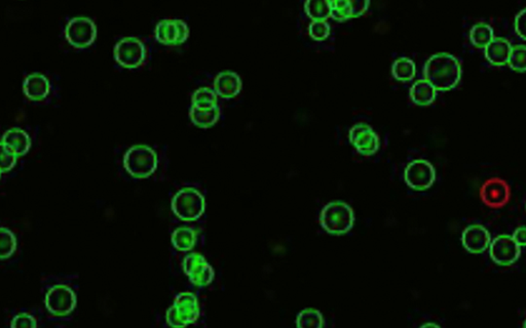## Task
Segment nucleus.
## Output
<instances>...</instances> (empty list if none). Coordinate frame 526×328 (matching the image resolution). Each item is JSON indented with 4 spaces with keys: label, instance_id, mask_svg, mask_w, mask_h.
<instances>
[{
    "label": "nucleus",
    "instance_id": "1",
    "mask_svg": "<svg viewBox=\"0 0 526 328\" xmlns=\"http://www.w3.org/2000/svg\"><path fill=\"white\" fill-rule=\"evenodd\" d=\"M461 72L460 60L448 52H440L430 56L423 69L425 79L437 91H448L456 87L461 80Z\"/></svg>",
    "mask_w": 526,
    "mask_h": 328
},
{
    "label": "nucleus",
    "instance_id": "2",
    "mask_svg": "<svg viewBox=\"0 0 526 328\" xmlns=\"http://www.w3.org/2000/svg\"><path fill=\"white\" fill-rule=\"evenodd\" d=\"M200 314L197 296L191 292H181L175 298L173 306L167 311L166 320L170 327L185 328L195 323Z\"/></svg>",
    "mask_w": 526,
    "mask_h": 328
},
{
    "label": "nucleus",
    "instance_id": "3",
    "mask_svg": "<svg viewBox=\"0 0 526 328\" xmlns=\"http://www.w3.org/2000/svg\"><path fill=\"white\" fill-rule=\"evenodd\" d=\"M125 168L138 179L149 177L158 166V155L149 146L137 144L129 148L124 157Z\"/></svg>",
    "mask_w": 526,
    "mask_h": 328
},
{
    "label": "nucleus",
    "instance_id": "4",
    "mask_svg": "<svg viewBox=\"0 0 526 328\" xmlns=\"http://www.w3.org/2000/svg\"><path fill=\"white\" fill-rule=\"evenodd\" d=\"M353 208L344 201H332L322 210L320 221L322 227L330 234L346 233L354 225Z\"/></svg>",
    "mask_w": 526,
    "mask_h": 328
},
{
    "label": "nucleus",
    "instance_id": "5",
    "mask_svg": "<svg viewBox=\"0 0 526 328\" xmlns=\"http://www.w3.org/2000/svg\"><path fill=\"white\" fill-rule=\"evenodd\" d=\"M204 196L196 188L185 187L179 190L172 199V210L183 221H195L204 212Z\"/></svg>",
    "mask_w": 526,
    "mask_h": 328
},
{
    "label": "nucleus",
    "instance_id": "6",
    "mask_svg": "<svg viewBox=\"0 0 526 328\" xmlns=\"http://www.w3.org/2000/svg\"><path fill=\"white\" fill-rule=\"evenodd\" d=\"M480 199L490 208H504L511 199V187L506 179L492 177L486 179L479 190Z\"/></svg>",
    "mask_w": 526,
    "mask_h": 328
},
{
    "label": "nucleus",
    "instance_id": "7",
    "mask_svg": "<svg viewBox=\"0 0 526 328\" xmlns=\"http://www.w3.org/2000/svg\"><path fill=\"white\" fill-rule=\"evenodd\" d=\"M64 34L67 41L74 47H87L96 39L97 27L89 17L77 16L68 21L64 29Z\"/></svg>",
    "mask_w": 526,
    "mask_h": 328
},
{
    "label": "nucleus",
    "instance_id": "8",
    "mask_svg": "<svg viewBox=\"0 0 526 328\" xmlns=\"http://www.w3.org/2000/svg\"><path fill=\"white\" fill-rule=\"evenodd\" d=\"M114 54L116 60L122 66L135 68L141 65L145 58V45L138 37H123L114 45Z\"/></svg>",
    "mask_w": 526,
    "mask_h": 328
},
{
    "label": "nucleus",
    "instance_id": "9",
    "mask_svg": "<svg viewBox=\"0 0 526 328\" xmlns=\"http://www.w3.org/2000/svg\"><path fill=\"white\" fill-rule=\"evenodd\" d=\"M45 303L54 316H67L76 307V294L68 286L56 285L48 292Z\"/></svg>",
    "mask_w": 526,
    "mask_h": 328
},
{
    "label": "nucleus",
    "instance_id": "10",
    "mask_svg": "<svg viewBox=\"0 0 526 328\" xmlns=\"http://www.w3.org/2000/svg\"><path fill=\"white\" fill-rule=\"evenodd\" d=\"M492 260L500 266H511L521 256V248L508 234L496 236L490 245Z\"/></svg>",
    "mask_w": 526,
    "mask_h": 328
},
{
    "label": "nucleus",
    "instance_id": "11",
    "mask_svg": "<svg viewBox=\"0 0 526 328\" xmlns=\"http://www.w3.org/2000/svg\"><path fill=\"white\" fill-rule=\"evenodd\" d=\"M405 182L409 187L419 191L429 189L436 179L433 164L425 160H415L407 165L404 171Z\"/></svg>",
    "mask_w": 526,
    "mask_h": 328
},
{
    "label": "nucleus",
    "instance_id": "12",
    "mask_svg": "<svg viewBox=\"0 0 526 328\" xmlns=\"http://www.w3.org/2000/svg\"><path fill=\"white\" fill-rule=\"evenodd\" d=\"M183 270L193 285L204 287L214 279V270L206 259L198 252H191L183 261Z\"/></svg>",
    "mask_w": 526,
    "mask_h": 328
},
{
    "label": "nucleus",
    "instance_id": "13",
    "mask_svg": "<svg viewBox=\"0 0 526 328\" xmlns=\"http://www.w3.org/2000/svg\"><path fill=\"white\" fill-rule=\"evenodd\" d=\"M189 34L187 22L178 18L162 19L154 28L156 39L166 45H178L183 43Z\"/></svg>",
    "mask_w": 526,
    "mask_h": 328
},
{
    "label": "nucleus",
    "instance_id": "14",
    "mask_svg": "<svg viewBox=\"0 0 526 328\" xmlns=\"http://www.w3.org/2000/svg\"><path fill=\"white\" fill-rule=\"evenodd\" d=\"M350 141L365 156L372 155L379 150V138L375 129L365 122H358L350 129Z\"/></svg>",
    "mask_w": 526,
    "mask_h": 328
},
{
    "label": "nucleus",
    "instance_id": "15",
    "mask_svg": "<svg viewBox=\"0 0 526 328\" xmlns=\"http://www.w3.org/2000/svg\"><path fill=\"white\" fill-rule=\"evenodd\" d=\"M461 242L471 254H482L490 248L492 237L488 230L481 223H473L463 230Z\"/></svg>",
    "mask_w": 526,
    "mask_h": 328
},
{
    "label": "nucleus",
    "instance_id": "16",
    "mask_svg": "<svg viewBox=\"0 0 526 328\" xmlns=\"http://www.w3.org/2000/svg\"><path fill=\"white\" fill-rule=\"evenodd\" d=\"M369 4V0H330L331 16L340 21L356 18L367 10Z\"/></svg>",
    "mask_w": 526,
    "mask_h": 328
},
{
    "label": "nucleus",
    "instance_id": "17",
    "mask_svg": "<svg viewBox=\"0 0 526 328\" xmlns=\"http://www.w3.org/2000/svg\"><path fill=\"white\" fill-rule=\"evenodd\" d=\"M2 147L14 152L17 156L24 155L31 146L28 133L21 127H12L4 131L1 140Z\"/></svg>",
    "mask_w": 526,
    "mask_h": 328
},
{
    "label": "nucleus",
    "instance_id": "18",
    "mask_svg": "<svg viewBox=\"0 0 526 328\" xmlns=\"http://www.w3.org/2000/svg\"><path fill=\"white\" fill-rule=\"evenodd\" d=\"M51 89V83L45 75L41 72H33L27 75L23 81V91L31 100H43L47 97Z\"/></svg>",
    "mask_w": 526,
    "mask_h": 328
},
{
    "label": "nucleus",
    "instance_id": "19",
    "mask_svg": "<svg viewBox=\"0 0 526 328\" xmlns=\"http://www.w3.org/2000/svg\"><path fill=\"white\" fill-rule=\"evenodd\" d=\"M214 89L215 91L222 97H233L241 91V77L235 71H221L215 77Z\"/></svg>",
    "mask_w": 526,
    "mask_h": 328
},
{
    "label": "nucleus",
    "instance_id": "20",
    "mask_svg": "<svg viewBox=\"0 0 526 328\" xmlns=\"http://www.w3.org/2000/svg\"><path fill=\"white\" fill-rule=\"evenodd\" d=\"M513 45L506 37H494L485 47L484 54L490 62L496 65H504L509 62Z\"/></svg>",
    "mask_w": 526,
    "mask_h": 328
},
{
    "label": "nucleus",
    "instance_id": "21",
    "mask_svg": "<svg viewBox=\"0 0 526 328\" xmlns=\"http://www.w3.org/2000/svg\"><path fill=\"white\" fill-rule=\"evenodd\" d=\"M437 95V89L427 79H417L410 89V97L419 105L432 103Z\"/></svg>",
    "mask_w": 526,
    "mask_h": 328
},
{
    "label": "nucleus",
    "instance_id": "22",
    "mask_svg": "<svg viewBox=\"0 0 526 328\" xmlns=\"http://www.w3.org/2000/svg\"><path fill=\"white\" fill-rule=\"evenodd\" d=\"M172 244L179 252H189L197 242V233L193 228L182 226L173 232Z\"/></svg>",
    "mask_w": 526,
    "mask_h": 328
},
{
    "label": "nucleus",
    "instance_id": "23",
    "mask_svg": "<svg viewBox=\"0 0 526 328\" xmlns=\"http://www.w3.org/2000/svg\"><path fill=\"white\" fill-rule=\"evenodd\" d=\"M189 116L193 123L198 127H208L214 124L220 116V108L218 105L210 108H200L191 105Z\"/></svg>",
    "mask_w": 526,
    "mask_h": 328
},
{
    "label": "nucleus",
    "instance_id": "24",
    "mask_svg": "<svg viewBox=\"0 0 526 328\" xmlns=\"http://www.w3.org/2000/svg\"><path fill=\"white\" fill-rule=\"evenodd\" d=\"M470 39L477 47H485L494 39V28L488 23H476L470 30Z\"/></svg>",
    "mask_w": 526,
    "mask_h": 328
},
{
    "label": "nucleus",
    "instance_id": "25",
    "mask_svg": "<svg viewBox=\"0 0 526 328\" xmlns=\"http://www.w3.org/2000/svg\"><path fill=\"white\" fill-rule=\"evenodd\" d=\"M296 325L297 328H323L324 318L317 309H304L298 314Z\"/></svg>",
    "mask_w": 526,
    "mask_h": 328
},
{
    "label": "nucleus",
    "instance_id": "26",
    "mask_svg": "<svg viewBox=\"0 0 526 328\" xmlns=\"http://www.w3.org/2000/svg\"><path fill=\"white\" fill-rule=\"evenodd\" d=\"M394 76L399 80H410L414 76L417 67L413 60L408 56H400L394 61L392 67Z\"/></svg>",
    "mask_w": 526,
    "mask_h": 328
},
{
    "label": "nucleus",
    "instance_id": "27",
    "mask_svg": "<svg viewBox=\"0 0 526 328\" xmlns=\"http://www.w3.org/2000/svg\"><path fill=\"white\" fill-rule=\"evenodd\" d=\"M191 105L200 108H210L217 105V93L209 87H200L191 96Z\"/></svg>",
    "mask_w": 526,
    "mask_h": 328
},
{
    "label": "nucleus",
    "instance_id": "28",
    "mask_svg": "<svg viewBox=\"0 0 526 328\" xmlns=\"http://www.w3.org/2000/svg\"><path fill=\"white\" fill-rule=\"evenodd\" d=\"M304 8L314 20H326L331 14V6L327 0H306Z\"/></svg>",
    "mask_w": 526,
    "mask_h": 328
},
{
    "label": "nucleus",
    "instance_id": "29",
    "mask_svg": "<svg viewBox=\"0 0 526 328\" xmlns=\"http://www.w3.org/2000/svg\"><path fill=\"white\" fill-rule=\"evenodd\" d=\"M509 64L515 70H526V45L517 43L512 47Z\"/></svg>",
    "mask_w": 526,
    "mask_h": 328
},
{
    "label": "nucleus",
    "instance_id": "30",
    "mask_svg": "<svg viewBox=\"0 0 526 328\" xmlns=\"http://www.w3.org/2000/svg\"><path fill=\"white\" fill-rule=\"evenodd\" d=\"M17 248L16 236L8 228H1V259L10 258Z\"/></svg>",
    "mask_w": 526,
    "mask_h": 328
},
{
    "label": "nucleus",
    "instance_id": "31",
    "mask_svg": "<svg viewBox=\"0 0 526 328\" xmlns=\"http://www.w3.org/2000/svg\"><path fill=\"white\" fill-rule=\"evenodd\" d=\"M311 36L317 41H323L330 33V25L326 20H314L308 27Z\"/></svg>",
    "mask_w": 526,
    "mask_h": 328
},
{
    "label": "nucleus",
    "instance_id": "32",
    "mask_svg": "<svg viewBox=\"0 0 526 328\" xmlns=\"http://www.w3.org/2000/svg\"><path fill=\"white\" fill-rule=\"evenodd\" d=\"M10 328H37L36 319L26 313H21L14 317Z\"/></svg>",
    "mask_w": 526,
    "mask_h": 328
},
{
    "label": "nucleus",
    "instance_id": "33",
    "mask_svg": "<svg viewBox=\"0 0 526 328\" xmlns=\"http://www.w3.org/2000/svg\"><path fill=\"white\" fill-rule=\"evenodd\" d=\"M17 158L18 156L14 152L10 151L1 146V173L10 171L12 166L16 164Z\"/></svg>",
    "mask_w": 526,
    "mask_h": 328
},
{
    "label": "nucleus",
    "instance_id": "34",
    "mask_svg": "<svg viewBox=\"0 0 526 328\" xmlns=\"http://www.w3.org/2000/svg\"><path fill=\"white\" fill-rule=\"evenodd\" d=\"M515 29L519 36L526 39V8H523L515 17Z\"/></svg>",
    "mask_w": 526,
    "mask_h": 328
},
{
    "label": "nucleus",
    "instance_id": "35",
    "mask_svg": "<svg viewBox=\"0 0 526 328\" xmlns=\"http://www.w3.org/2000/svg\"><path fill=\"white\" fill-rule=\"evenodd\" d=\"M519 246H526V226L517 228L512 236Z\"/></svg>",
    "mask_w": 526,
    "mask_h": 328
},
{
    "label": "nucleus",
    "instance_id": "36",
    "mask_svg": "<svg viewBox=\"0 0 526 328\" xmlns=\"http://www.w3.org/2000/svg\"><path fill=\"white\" fill-rule=\"evenodd\" d=\"M421 328H441L439 327V325H436V323L433 322H428L425 323V325H421Z\"/></svg>",
    "mask_w": 526,
    "mask_h": 328
},
{
    "label": "nucleus",
    "instance_id": "37",
    "mask_svg": "<svg viewBox=\"0 0 526 328\" xmlns=\"http://www.w3.org/2000/svg\"><path fill=\"white\" fill-rule=\"evenodd\" d=\"M523 328H526V320L525 321V323H523Z\"/></svg>",
    "mask_w": 526,
    "mask_h": 328
}]
</instances>
